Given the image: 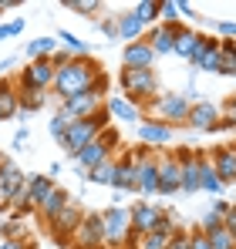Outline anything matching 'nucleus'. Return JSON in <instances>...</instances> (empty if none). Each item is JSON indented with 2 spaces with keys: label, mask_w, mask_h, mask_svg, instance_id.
Listing matches in <instances>:
<instances>
[{
  "label": "nucleus",
  "mask_w": 236,
  "mask_h": 249,
  "mask_svg": "<svg viewBox=\"0 0 236 249\" xmlns=\"http://www.w3.org/2000/svg\"><path fill=\"white\" fill-rule=\"evenodd\" d=\"M0 249H34V239H20V243H0Z\"/></svg>",
  "instance_id": "50"
},
{
  "label": "nucleus",
  "mask_w": 236,
  "mask_h": 249,
  "mask_svg": "<svg viewBox=\"0 0 236 249\" xmlns=\"http://www.w3.org/2000/svg\"><path fill=\"white\" fill-rule=\"evenodd\" d=\"M105 108V98H98L95 91H81L75 98H64L61 101V111L71 118V122H78V118H91V115H98Z\"/></svg>",
  "instance_id": "12"
},
{
  "label": "nucleus",
  "mask_w": 236,
  "mask_h": 249,
  "mask_svg": "<svg viewBox=\"0 0 236 249\" xmlns=\"http://www.w3.org/2000/svg\"><path fill=\"white\" fill-rule=\"evenodd\" d=\"M118 148V131L115 128H108V131H101L91 145H84L78 155H75V165L81 168V172H91L95 165H101L105 159H112Z\"/></svg>",
  "instance_id": "7"
},
{
  "label": "nucleus",
  "mask_w": 236,
  "mask_h": 249,
  "mask_svg": "<svg viewBox=\"0 0 236 249\" xmlns=\"http://www.w3.org/2000/svg\"><path fill=\"white\" fill-rule=\"evenodd\" d=\"M58 47H61L58 37H38V41L27 44V57H31V61H51V54H54Z\"/></svg>",
  "instance_id": "30"
},
{
  "label": "nucleus",
  "mask_w": 236,
  "mask_h": 249,
  "mask_svg": "<svg viewBox=\"0 0 236 249\" xmlns=\"http://www.w3.org/2000/svg\"><path fill=\"white\" fill-rule=\"evenodd\" d=\"M182 192V168H179V159L176 152H158V196H176Z\"/></svg>",
  "instance_id": "8"
},
{
  "label": "nucleus",
  "mask_w": 236,
  "mask_h": 249,
  "mask_svg": "<svg viewBox=\"0 0 236 249\" xmlns=\"http://www.w3.org/2000/svg\"><path fill=\"white\" fill-rule=\"evenodd\" d=\"M226 185L219 182L216 168H213V159L209 152H199V192H209V196H219Z\"/></svg>",
  "instance_id": "24"
},
{
  "label": "nucleus",
  "mask_w": 236,
  "mask_h": 249,
  "mask_svg": "<svg viewBox=\"0 0 236 249\" xmlns=\"http://www.w3.org/2000/svg\"><path fill=\"white\" fill-rule=\"evenodd\" d=\"M105 108H108V115H112V122H138V108L125 98V94H108V101H105Z\"/></svg>",
  "instance_id": "25"
},
{
  "label": "nucleus",
  "mask_w": 236,
  "mask_h": 249,
  "mask_svg": "<svg viewBox=\"0 0 236 249\" xmlns=\"http://www.w3.org/2000/svg\"><path fill=\"white\" fill-rule=\"evenodd\" d=\"M223 222H226V229L233 232V239H236V206L226 209V215H223Z\"/></svg>",
  "instance_id": "49"
},
{
  "label": "nucleus",
  "mask_w": 236,
  "mask_h": 249,
  "mask_svg": "<svg viewBox=\"0 0 236 249\" xmlns=\"http://www.w3.org/2000/svg\"><path fill=\"white\" fill-rule=\"evenodd\" d=\"M158 3H162V0H142V3H135V17L145 24V31H149V27H156V20H158Z\"/></svg>",
  "instance_id": "34"
},
{
  "label": "nucleus",
  "mask_w": 236,
  "mask_h": 249,
  "mask_svg": "<svg viewBox=\"0 0 236 249\" xmlns=\"http://www.w3.org/2000/svg\"><path fill=\"white\" fill-rule=\"evenodd\" d=\"M112 128V115H108V108H101L98 115H91V118H78V122L68 124V135H64V142H61V148H64V155H78L84 145H91L101 131H108Z\"/></svg>",
  "instance_id": "2"
},
{
  "label": "nucleus",
  "mask_w": 236,
  "mask_h": 249,
  "mask_svg": "<svg viewBox=\"0 0 236 249\" xmlns=\"http://www.w3.org/2000/svg\"><path fill=\"white\" fill-rule=\"evenodd\" d=\"M14 64H17V61H14V57H3V61H0V74H7V71H10V68H14Z\"/></svg>",
  "instance_id": "54"
},
{
  "label": "nucleus",
  "mask_w": 236,
  "mask_h": 249,
  "mask_svg": "<svg viewBox=\"0 0 236 249\" xmlns=\"http://www.w3.org/2000/svg\"><path fill=\"white\" fill-rule=\"evenodd\" d=\"M118 84H121V94H125L138 111H142V105H149V101L158 94V74H156V68H142V71H135V68H121Z\"/></svg>",
  "instance_id": "3"
},
{
  "label": "nucleus",
  "mask_w": 236,
  "mask_h": 249,
  "mask_svg": "<svg viewBox=\"0 0 236 249\" xmlns=\"http://www.w3.org/2000/svg\"><path fill=\"white\" fill-rule=\"evenodd\" d=\"M54 189V178L51 175H27V206L38 209Z\"/></svg>",
  "instance_id": "27"
},
{
  "label": "nucleus",
  "mask_w": 236,
  "mask_h": 249,
  "mask_svg": "<svg viewBox=\"0 0 236 249\" xmlns=\"http://www.w3.org/2000/svg\"><path fill=\"white\" fill-rule=\"evenodd\" d=\"M17 84H27V88H38V91H51L54 88V64L51 61H31L20 74H17Z\"/></svg>",
  "instance_id": "15"
},
{
  "label": "nucleus",
  "mask_w": 236,
  "mask_h": 249,
  "mask_svg": "<svg viewBox=\"0 0 236 249\" xmlns=\"http://www.w3.org/2000/svg\"><path fill=\"white\" fill-rule=\"evenodd\" d=\"M10 37V24H0V41H7Z\"/></svg>",
  "instance_id": "55"
},
{
  "label": "nucleus",
  "mask_w": 236,
  "mask_h": 249,
  "mask_svg": "<svg viewBox=\"0 0 236 249\" xmlns=\"http://www.w3.org/2000/svg\"><path fill=\"white\" fill-rule=\"evenodd\" d=\"M226 44H230V47H233V51H236V41H226Z\"/></svg>",
  "instance_id": "56"
},
{
  "label": "nucleus",
  "mask_w": 236,
  "mask_h": 249,
  "mask_svg": "<svg viewBox=\"0 0 236 249\" xmlns=\"http://www.w3.org/2000/svg\"><path fill=\"white\" fill-rule=\"evenodd\" d=\"M68 206H71V196H68L61 185H54V189H51V196H47V199L38 206L40 222H44V226H54V222H58V215H61Z\"/></svg>",
  "instance_id": "20"
},
{
  "label": "nucleus",
  "mask_w": 236,
  "mask_h": 249,
  "mask_svg": "<svg viewBox=\"0 0 236 249\" xmlns=\"http://www.w3.org/2000/svg\"><path fill=\"white\" fill-rule=\"evenodd\" d=\"M158 20H162V24H169V27L182 24V14H179V0H162V3H158Z\"/></svg>",
  "instance_id": "36"
},
{
  "label": "nucleus",
  "mask_w": 236,
  "mask_h": 249,
  "mask_svg": "<svg viewBox=\"0 0 236 249\" xmlns=\"http://www.w3.org/2000/svg\"><path fill=\"white\" fill-rule=\"evenodd\" d=\"M3 162H7V159H3V152H0V165H3Z\"/></svg>",
  "instance_id": "57"
},
{
  "label": "nucleus",
  "mask_w": 236,
  "mask_h": 249,
  "mask_svg": "<svg viewBox=\"0 0 236 249\" xmlns=\"http://www.w3.org/2000/svg\"><path fill=\"white\" fill-rule=\"evenodd\" d=\"M219 74H226V78H236V51L230 44L223 41V68H219Z\"/></svg>",
  "instance_id": "39"
},
{
  "label": "nucleus",
  "mask_w": 236,
  "mask_h": 249,
  "mask_svg": "<svg viewBox=\"0 0 236 249\" xmlns=\"http://www.w3.org/2000/svg\"><path fill=\"white\" fill-rule=\"evenodd\" d=\"M169 243H172V236H162V232H149V236H142L138 249H165Z\"/></svg>",
  "instance_id": "40"
},
{
  "label": "nucleus",
  "mask_w": 236,
  "mask_h": 249,
  "mask_svg": "<svg viewBox=\"0 0 236 249\" xmlns=\"http://www.w3.org/2000/svg\"><path fill=\"white\" fill-rule=\"evenodd\" d=\"M20 115V98H17V84L0 78V118H17Z\"/></svg>",
  "instance_id": "26"
},
{
  "label": "nucleus",
  "mask_w": 236,
  "mask_h": 249,
  "mask_svg": "<svg viewBox=\"0 0 236 249\" xmlns=\"http://www.w3.org/2000/svg\"><path fill=\"white\" fill-rule=\"evenodd\" d=\"M209 159H213V168H216L219 182H223V185H233L236 182V142L216 145V148L209 152Z\"/></svg>",
  "instance_id": "16"
},
{
  "label": "nucleus",
  "mask_w": 236,
  "mask_h": 249,
  "mask_svg": "<svg viewBox=\"0 0 236 249\" xmlns=\"http://www.w3.org/2000/svg\"><path fill=\"white\" fill-rule=\"evenodd\" d=\"M0 239H3V243H20V239H27V226L10 215V219L0 226Z\"/></svg>",
  "instance_id": "33"
},
{
  "label": "nucleus",
  "mask_w": 236,
  "mask_h": 249,
  "mask_svg": "<svg viewBox=\"0 0 236 249\" xmlns=\"http://www.w3.org/2000/svg\"><path fill=\"white\" fill-rule=\"evenodd\" d=\"M105 68L88 54V57H71L64 68H58L54 71V94L64 101V98H75V94H81V91H91V84H95V78L101 74Z\"/></svg>",
  "instance_id": "1"
},
{
  "label": "nucleus",
  "mask_w": 236,
  "mask_h": 249,
  "mask_svg": "<svg viewBox=\"0 0 236 249\" xmlns=\"http://www.w3.org/2000/svg\"><path fill=\"white\" fill-rule=\"evenodd\" d=\"M24 142H27V128H20V131H17V138H14V148H24Z\"/></svg>",
  "instance_id": "53"
},
{
  "label": "nucleus",
  "mask_w": 236,
  "mask_h": 249,
  "mask_svg": "<svg viewBox=\"0 0 236 249\" xmlns=\"http://www.w3.org/2000/svg\"><path fill=\"white\" fill-rule=\"evenodd\" d=\"M81 219H84L81 206H75V202H71V206L58 215V222H54V226H47V229L54 232V243H58V246H71V239H75V232H78Z\"/></svg>",
  "instance_id": "14"
},
{
  "label": "nucleus",
  "mask_w": 236,
  "mask_h": 249,
  "mask_svg": "<svg viewBox=\"0 0 236 249\" xmlns=\"http://www.w3.org/2000/svg\"><path fill=\"white\" fill-rule=\"evenodd\" d=\"M101 232H105V246L108 249H128L132 239V212L128 206H112L101 212Z\"/></svg>",
  "instance_id": "6"
},
{
  "label": "nucleus",
  "mask_w": 236,
  "mask_h": 249,
  "mask_svg": "<svg viewBox=\"0 0 236 249\" xmlns=\"http://www.w3.org/2000/svg\"><path fill=\"white\" fill-rule=\"evenodd\" d=\"M20 31H24V20H20V17H17V20H10V37H17Z\"/></svg>",
  "instance_id": "52"
},
{
  "label": "nucleus",
  "mask_w": 236,
  "mask_h": 249,
  "mask_svg": "<svg viewBox=\"0 0 236 249\" xmlns=\"http://www.w3.org/2000/svg\"><path fill=\"white\" fill-rule=\"evenodd\" d=\"M189 108H193V101H189L186 94H172V91H169V94H162V91H158L149 105H142V111H152V118L172 124V128H176V124H186Z\"/></svg>",
  "instance_id": "5"
},
{
  "label": "nucleus",
  "mask_w": 236,
  "mask_h": 249,
  "mask_svg": "<svg viewBox=\"0 0 236 249\" xmlns=\"http://www.w3.org/2000/svg\"><path fill=\"white\" fill-rule=\"evenodd\" d=\"M108 88H112V74H108V71H101V74L95 78V84H91V91H95L98 98H105V101H108Z\"/></svg>",
  "instance_id": "41"
},
{
  "label": "nucleus",
  "mask_w": 236,
  "mask_h": 249,
  "mask_svg": "<svg viewBox=\"0 0 236 249\" xmlns=\"http://www.w3.org/2000/svg\"><path fill=\"white\" fill-rule=\"evenodd\" d=\"M68 61H71V54H68V51H64V47H58V51H54V54H51V64H54V71H58V68H64V64H68Z\"/></svg>",
  "instance_id": "47"
},
{
  "label": "nucleus",
  "mask_w": 236,
  "mask_h": 249,
  "mask_svg": "<svg viewBox=\"0 0 236 249\" xmlns=\"http://www.w3.org/2000/svg\"><path fill=\"white\" fill-rule=\"evenodd\" d=\"M189 64H193L196 71L219 74V68H223V41H219V37H202V44L196 47V54L189 57Z\"/></svg>",
  "instance_id": "10"
},
{
  "label": "nucleus",
  "mask_w": 236,
  "mask_h": 249,
  "mask_svg": "<svg viewBox=\"0 0 236 249\" xmlns=\"http://www.w3.org/2000/svg\"><path fill=\"white\" fill-rule=\"evenodd\" d=\"M223 118L233 124V131H236V94H230V98H226V105H223Z\"/></svg>",
  "instance_id": "45"
},
{
  "label": "nucleus",
  "mask_w": 236,
  "mask_h": 249,
  "mask_svg": "<svg viewBox=\"0 0 236 249\" xmlns=\"http://www.w3.org/2000/svg\"><path fill=\"white\" fill-rule=\"evenodd\" d=\"M118 37H121L125 44L142 41V37H145V24L135 17V10H128V14H118Z\"/></svg>",
  "instance_id": "28"
},
{
  "label": "nucleus",
  "mask_w": 236,
  "mask_h": 249,
  "mask_svg": "<svg viewBox=\"0 0 236 249\" xmlns=\"http://www.w3.org/2000/svg\"><path fill=\"white\" fill-rule=\"evenodd\" d=\"M17 84V81H14ZM17 98H20V115H38L40 108H44V91L38 88H27V84H17Z\"/></svg>",
  "instance_id": "29"
},
{
  "label": "nucleus",
  "mask_w": 236,
  "mask_h": 249,
  "mask_svg": "<svg viewBox=\"0 0 236 249\" xmlns=\"http://www.w3.org/2000/svg\"><path fill=\"white\" fill-rule=\"evenodd\" d=\"M61 7H64V10H78L81 17H98V10H101L98 0H64Z\"/></svg>",
  "instance_id": "38"
},
{
  "label": "nucleus",
  "mask_w": 236,
  "mask_h": 249,
  "mask_svg": "<svg viewBox=\"0 0 236 249\" xmlns=\"http://www.w3.org/2000/svg\"><path fill=\"white\" fill-rule=\"evenodd\" d=\"M202 44V34H199L196 27H189V24H176V44H172V54L176 57H193L196 54V47Z\"/></svg>",
  "instance_id": "22"
},
{
  "label": "nucleus",
  "mask_w": 236,
  "mask_h": 249,
  "mask_svg": "<svg viewBox=\"0 0 236 249\" xmlns=\"http://www.w3.org/2000/svg\"><path fill=\"white\" fill-rule=\"evenodd\" d=\"M179 14H182V17H193V20L199 17V14H196V7H193V3H186V0H179Z\"/></svg>",
  "instance_id": "51"
},
{
  "label": "nucleus",
  "mask_w": 236,
  "mask_h": 249,
  "mask_svg": "<svg viewBox=\"0 0 236 249\" xmlns=\"http://www.w3.org/2000/svg\"><path fill=\"white\" fill-rule=\"evenodd\" d=\"M58 44H61L71 57H88V44L81 41L78 34H71V31H58Z\"/></svg>",
  "instance_id": "32"
},
{
  "label": "nucleus",
  "mask_w": 236,
  "mask_h": 249,
  "mask_svg": "<svg viewBox=\"0 0 236 249\" xmlns=\"http://www.w3.org/2000/svg\"><path fill=\"white\" fill-rule=\"evenodd\" d=\"M68 124H71V118L64 115V111H54L51 115V122H47V131H51V138L61 145L64 142V135H68Z\"/></svg>",
  "instance_id": "37"
},
{
  "label": "nucleus",
  "mask_w": 236,
  "mask_h": 249,
  "mask_svg": "<svg viewBox=\"0 0 236 249\" xmlns=\"http://www.w3.org/2000/svg\"><path fill=\"white\" fill-rule=\"evenodd\" d=\"M101 31H105V37H118V17H108V20H101Z\"/></svg>",
  "instance_id": "48"
},
{
  "label": "nucleus",
  "mask_w": 236,
  "mask_h": 249,
  "mask_svg": "<svg viewBox=\"0 0 236 249\" xmlns=\"http://www.w3.org/2000/svg\"><path fill=\"white\" fill-rule=\"evenodd\" d=\"M216 34H219V41H236V24L233 20H216Z\"/></svg>",
  "instance_id": "42"
},
{
  "label": "nucleus",
  "mask_w": 236,
  "mask_h": 249,
  "mask_svg": "<svg viewBox=\"0 0 236 249\" xmlns=\"http://www.w3.org/2000/svg\"><path fill=\"white\" fill-rule=\"evenodd\" d=\"M105 246V232H101V212H84L78 232L71 239V249H101Z\"/></svg>",
  "instance_id": "9"
},
{
  "label": "nucleus",
  "mask_w": 236,
  "mask_h": 249,
  "mask_svg": "<svg viewBox=\"0 0 236 249\" xmlns=\"http://www.w3.org/2000/svg\"><path fill=\"white\" fill-rule=\"evenodd\" d=\"M112 189L121 192V196H132V192H135V165H132V152L115 155V178H112Z\"/></svg>",
  "instance_id": "21"
},
{
  "label": "nucleus",
  "mask_w": 236,
  "mask_h": 249,
  "mask_svg": "<svg viewBox=\"0 0 236 249\" xmlns=\"http://www.w3.org/2000/svg\"><path fill=\"white\" fill-rule=\"evenodd\" d=\"M219 118H223V108L219 105H213V101H193L186 124L196 128V131H213L219 124Z\"/></svg>",
  "instance_id": "17"
},
{
  "label": "nucleus",
  "mask_w": 236,
  "mask_h": 249,
  "mask_svg": "<svg viewBox=\"0 0 236 249\" xmlns=\"http://www.w3.org/2000/svg\"><path fill=\"white\" fill-rule=\"evenodd\" d=\"M132 212V236H149V232H156L158 219L165 215V209L156 206V202H135V206H128Z\"/></svg>",
  "instance_id": "11"
},
{
  "label": "nucleus",
  "mask_w": 236,
  "mask_h": 249,
  "mask_svg": "<svg viewBox=\"0 0 236 249\" xmlns=\"http://www.w3.org/2000/svg\"><path fill=\"white\" fill-rule=\"evenodd\" d=\"M165 249H189V232H182V229H176V236H172V243Z\"/></svg>",
  "instance_id": "46"
},
{
  "label": "nucleus",
  "mask_w": 236,
  "mask_h": 249,
  "mask_svg": "<svg viewBox=\"0 0 236 249\" xmlns=\"http://www.w3.org/2000/svg\"><path fill=\"white\" fill-rule=\"evenodd\" d=\"M206 239H209V246H213V249H236V239H233V232L226 229V222H223L219 229L206 232Z\"/></svg>",
  "instance_id": "35"
},
{
  "label": "nucleus",
  "mask_w": 236,
  "mask_h": 249,
  "mask_svg": "<svg viewBox=\"0 0 236 249\" xmlns=\"http://www.w3.org/2000/svg\"><path fill=\"white\" fill-rule=\"evenodd\" d=\"M172 135H176V128L165 124V122H158V118H145V122H138V142H142L145 148L162 152V148L172 142Z\"/></svg>",
  "instance_id": "13"
},
{
  "label": "nucleus",
  "mask_w": 236,
  "mask_h": 249,
  "mask_svg": "<svg viewBox=\"0 0 236 249\" xmlns=\"http://www.w3.org/2000/svg\"><path fill=\"white\" fill-rule=\"evenodd\" d=\"M84 178H88V182H95V185H112V178H115V155H112V159H105L101 165H95Z\"/></svg>",
  "instance_id": "31"
},
{
  "label": "nucleus",
  "mask_w": 236,
  "mask_h": 249,
  "mask_svg": "<svg viewBox=\"0 0 236 249\" xmlns=\"http://www.w3.org/2000/svg\"><path fill=\"white\" fill-rule=\"evenodd\" d=\"M145 41H149V47L156 51V57H165V54H172L176 27H169V24H156V27H149V31H145Z\"/></svg>",
  "instance_id": "23"
},
{
  "label": "nucleus",
  "mask_w": 236,
  "mask_h": 249,
  "mask_svg": "<svg viewBox=\"0 0 236 249\" xmlns=\"http://www.w3.org/2000/svg\"><path fill=\"white\" fill-rule=\"evenodd\" d=\"M0 122H3V118H0Z\"/></svg>",
  "instance_id": "58"
},
{
  "label": "nucleus",
  "mask_w": 236,
  "mask_h": 249,
  "mask_svg": "<svg viewBox=\"0 0 236 249\" xmlns=\"http://www.w3.org/2000/svg\"><path fill=\"white\" fill-rule=\"evenodd\" d=\"M176 159L182 168V192L196 196L199 192V152L196 148H176Z\"/></svg>",
  "instance_id": "18"
},
{
  "label": "nucleus",
  "mask_w": 236,
  "mask_h": 249,
  "mask_svg": "<svg viewBox=\"0 0 236 249\" xmlns=\"http://www.w3.org/2000/svg\"><path fill=\"white\" fill-rule=\"evenodd\" d=\"M121 64H125V68H135V71L152 68V64H156V51L149 47L145 37H142V41H132V44L121 47Z\"/></svg>",
  "instance_id": "19"
},
{
  "label": "nucleus",
  "mask_w": 236,
  "mask_h": 249,
  "mask_svg": "<svg viewBox=\"0 0 236 249\" xmlns=\"http://www.w3.org/2000/svg\"><path fill=\"white\" fill-rule=\"evenodd\" d=\"M132 165H135V192L142 199L158 196V152L156 148H132Z\"/></svg>",
  "instance_id": "4"
},
{
  "label": "nucleus",
  "mask_w": 236,
  "mask_h": 249,
  "mask_svg": "<svg viewBox=\"0 0 236 249\" xmlns=\"http://www.w3.org/2000/svg\"><path fill=\"white\" fill-rule=\"evenodd\" d=\"M189 249H213L202 229H193V232H189Z\"/></svg>",
  "instance_id": "44"
},
{
  "label": "nucleus",
  "mask_w": 236,
  "mask_h": 249,
  "mask_svg": "<svg viewBox=\"0 0 236 249\" xmlns=\"http://www.w3.org/2000/svg\"><path fill=\"white\" fill-rule=\"evenodd\" d=\"M219 226H223V215H219V212H206V215H202V226H196V229L213 232V229H219Z\"/></svg>",
  "instance_id": "43"
}]
</instances>
